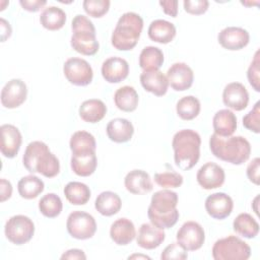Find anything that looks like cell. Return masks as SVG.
I'll return each mask as SVG.
<instances>
[{"mask_svg":"<svg viewBox=\"0 0 260 260\" xmlns=\"http://www.w3.org/2000/svg\"><path fill=\"white\" fill-rule=\"evenodd\" d=\"M200 135L192 129H183L175 133L172 140L175 164L179 169H192L200 157Z\"/></svg>","mask_w":260,"mask_h":260,"instance_id":"4","label":"cell"},{"mask_svg":"<svg viewBox=\"0 0 260 260\" xmlns=\"http://www.w3.org/2000/svg\"><path fill=\"white\" fill-rule=\"evenodd\" d=\"M1 132V153L7 158H13L17 155L22 142V136L17 127L12 124H3L0 127Z\"/></svg>","mask_w":260,"mask_h":260,"instance_id":"18","label":"cell"},{"mask_svg":"<svg viewBox=\"0 0 260 260\" xmlns=\"http://www.w3.org/2000/svg\"><path fill=\"white\" fill-rule=\"evenodd\" d=\"M116 107L123 112H133L136 110L139 102L138 93L133 86L124 85L118 88L114 94Z\"/></svg>","mask_w":260,"mask_h":260,"instance_id":"30","label":"cell"},{"mask_svg":"<svg viewBox=\"0 0 260 260\" xmlns=\"http://www.w3.org/2000/svg\"><path fill=\"white\" fill-rule=\"evenodd\" d=\"M128 259H148L150 260V257L149 256H146V255H142V254H133V255H130L128 257Z\"/></svg>","mask_w":260,"mask_h":260,"instance_id":"51","label":"cell"},{"mask_svg":"<svg viewBox=\"0 0 260 260\" xmlns=\"http://www.w3.org/2000/svg\"><path fill=\"white\" fill-rule=\"evenodd\" d=\"M162 51L154 46H147L142 49L139 55V66L143 71L158 70L164 64Z\"/></svg>","mask_w":260,"mask_h":260,"instance_id":"32","label":"cell"},{"mask_svg":"<svg viewBox=\"0 0 260 260\" xmlns=\"http://www.w3.org/2000/svg\"><path fill=\"white\" fill-rule=\"evenodd\" d=\"M166 234L162 229L150 223H142L137 235V245L146 250H152L160 246L165 241Z\"/></svg>","mask_w":260,"mask_h":260,"instance_id":"21","label":"cell"},{"mask_svg":"<svg viewBox=\"0 0 260 260\" xmlns=\"http://www.w3.org/2000/svg\"><path fill=\"white\" fill-rule=\"evenodd\" d=\"M66 228L72 238L77 240H87L94 236L96 232V222L91 214L85 211L75 210L68 215Z\"/></svg>","mask_w":260,"mask_h":260,"instance_id":"9","label":"cell"},{"mask_svg":"<svg viewBox=\"0 0 260 260\" xmlns=\"http://www.w3.org/2000/svg\"><path fill=\"white\" fill-rule=\"evenodd\" d=\"M102 75L109 83H119L129 74V64L121 57H110L102 64Z\"/></svg>","mask_w":260,"mask_h":260,"instance_id":"19","label":"cell"},{"mask_svg":"<svg viewBox=\"0 0 260 260\" xmlns=\"http://www.w3.org/2000/svg\"><path fill=\"white\" fill-rule=\"evenodd\" d=\"M224 106L234 111H243L249 103V92L241 82L228 83L222 91Z\"/></svg>","mask_w":260,"mask_h":260,"instance_id":"17","label":"cell"},{"mask_svg":"<svg viewBox=\"0 0 260 260\" xmlns=\"http://www.w3.org/2000/svg\"><path fill=\"white\" fill-rule=\"evenodd\" d=\"M196 179L203 189L211 190L222 186L225 180V174L219 165L208 161L198 170Z\"/></svg>","mask_w":260,"mask_h":260,"instance_id":"15","label":"cell"},{"mask_svg":"<svg viewBox=\"0 0 260 260\" xmlns=\"http://www.w3.org/2000/svg\"><path fill=\"white\" fill-rule=\"evenodd\" d=\"M177 204L178 194L176 192L168 189L155 192L147 209L150 222L162 230L174 226L180 216Z\"/></svg>","mask_w":260,"mask_h":260,"instance_id":"1","label":"cell"},{"mask_svg":"<svg viewBox=\"0 0 260 260\" xmlns=\"http://www.w3.org/2000/svg\"><path fill=\"white\" fill-rule=\"evenodd\" d=\"M184 9L187 13L200 15L207 11L209 2L207 0H185L183 2Z\"/></svg>","mask_w":260,"mask_h":260,"instance_id":"44","label":"cell"},{"mask_svg":"<svg viewBox=\"0 0 260 260\" xmlns=\"http://www.w3.org/2000/svg\"><path fill=\"white\" fill-rule=\"evenodd\" d=\"M45 189L44 182L35 175L22 177L17 183L19 195L24 199L37 198Z\"/></svg>","mask_w":260,"mask_h":260,"instance_id":"35","label":"cell"},{"mask_svg":"<svg viewBox=\"0 0 260 260\" xmlns=\"http://www.w3.org/2000/svg\"><path fill=\"white\" fill-rule=\"evenodd\" d=\"M110 4L111 2L109 0H84L82 6L86 14L100 18L109 11Z\"/></svg>","mask_w":260,"mask_h":260,"instance_id":"40","label":"cell"},{"mask_svg":"<svg viewBox=\"0 0 260 260\" xmlns=\"http://www.w3.org/2000/svg\"><path fill=\"white\" fill-rule=\"evenodd\" d=\"M169 85L176 91L189 89L194 81L192 68L184 62H177L171 65L166 75Z\"/></svg>","mask_w":260,"mask_h":260,"instance_id":"13","label":"cell"},{"mask_svg":"<svg viewBox=\"0 0 260 260\" xmlns=\"http://www.w3.org/2000/svg\"><path fill=\"white\" fill-rule=\"evenodd\" d=\"M215 260H247L251 256L250 246L236 236H228L217 240L212 247Z\"/></svg>","mask_w":260,"mask_h":260,"instance_id":"7","label":"cell"},{"mask_svg":"<svg viewBox=\"0 0 260 260\" xmlns=\"http://www.w3.org/2000/svg\"><path fill=\"white\" fill-rule=\"evenodd\" d=\"M234 231L247 239H254L259 233V224L257 220L249 213H240L233 221Z\"/></svg>","mask_w":260,"mask_h":260,"instance_id":"34","label":"cell"},{"mask_svg":"<svg viewBox=\"0 0 260 260\" xmlns=\"http://www.w3.org/2000/svg\"><path fill=\"white\" fill-rule=\"evenodd\" d=\"M0 29H1V42H5L8 38H10L12 34V28L10 23L4 18H0Z\"/></svg>","mask_w":260,"mask_h":260,"instance_id":"50","label":"cell"},{"mask_svg":"<svg viewBox=\"0 0 260 260\" xmlns=\"http://www.w3.org/2000/svg\"><path fill=\"white\" fill-rule=\"evenodd\" d=\"M154 182L165 188H179L183 184V176L174 171H168L154 174Z\"/></svg>","mask_w":260,"mask_h":260,"instance_id":"39","label":"cell"},{"mask_svg":"<svg viewBox=\"0 0 260 260\" xmlns=\"http://www.w3.org/2000/svg\"><path fill=\"white\" fill-rule=\"evenodd\" d=\"M187 258V251L178 242L167 246L160 254L161 260H185Z\"/></svg>","mask_w":260,"mask_h":260,"instance_id":"43","label":"cell"},{"mask_svg":"<svg viewBox=\"0 0 260 260\" xmlns=\"http://www.w3.org/2000/svg\"><path fill=\"white\" fill-rule=\"evenodd\" d=\"M259 169H260V158L259 157L253 158L247 167V177H248L249 181L257 186L260 183Z\"/></svg>","mask_w":260,"mask_h":260,"instance_id":"45","label":"cell"},{"mask_svg":"<svg viewBox=\"0 0 260 260\" xmlns=\"http://www.w3.org/2000/svg\"><path fill=\"white\" fill-rule=\"evenodd\" d=\"M200 102L193 95H186L180 99L176 105L177 115L185 121L195 119L200 113Z\"/></svg>","mask_w":260,"mask_h":260,"instance_id":"36","label":"cell"},{"mask_svg":"<svg viewBox=\"0 0 260 260\" xmlns=\"http://www.w3.org/2000/svg\"><path fill=\"white\" fill-rule=\"evenodd\" d=\"M258 200H259V195H257L255 198H254V200H253V203H252V205H253V209H254V212L257 214V215H259V212H258Z\"/></svg>","mask_w":260,"mask_h":260,"instance_id":"52","label":"cell"},{"mask_svg":"<svg viewBox=\"0 0 260 260\" xmlns=\"http://www.w3.org/2000/svg\"><path fill=\"white\" fill-rule=\"evenodd\" d=\"M94 207L102 215L112 216L120 211L122 207V200L117 193L104 191L95 198Z\"/></svg>","mask_w":260,"mask_h":260,"instance_id":"29","label":"cell"},{"mask_svg":"<svg viewBox=\"0 0 260 260\" xmlns=\"http://www.w3.org/2000/svg\"><path fill=\"white\" fill-rule=\"evenodd\" d=\"M110 237L119 246L130 244L136 237L134 223L126 217L118 218L111 224Z\"/></svg>","mask_w":260,"mask_h":260,"instance_id":"23","label":"cell"},{"mask_svg":"<svg viewBox=\"0 0 260 260\" xmlns=\"http://www.w3.org/2000/svg\"><path fill=\"white\" fill-rule=\"evenodd\" d=\"M147 32L151 41L159 44H168L176 37L177 29L175 24L168 20L155 19L150 22Z\"/></svg>","mask_w":260,"mask_h":260,"instance_id":"27","label":"cell"},{"mask_svg":"<svg viewBox=\"0 0 260 260\" xmlns=\"http://www.w3.org/2000/svg\"><path fill=\"white\" fill-rule=\"evenodd\" d=\"M64 195L72 205H83L89 200L91 192L86 184L72 181L64 187Z\"/></svg>","mask_w":260,"mask_h":260,"instance_id":"33","label":"cell"},{"mask_svg":"<svg viewBox=\"0 0 260 260\" xmlns=\"http://www.w3.org/2000/svg\"><path fill=\"white\" fill-rule=\"evenodd\" d=\"M217 41L222 48L229 51H239L249 44L250 35L243 27L228 26L219 31Z\"/></svg>","mask_w":260,"mask_h":260,"instance_id":"14","label":"cell"},{"mask_svg":"<svg viewBox=\"0 0 260 260\" xmlns=\"http://www.w3.org/2000/svg\"><path fill=\"white\" fill-rule=\"evenodd\" d=\"M106 131L110 140L116 143H125L132 138L134 127L133 124L125 118H115L108 123Z\"/></svg>","mask_w":260,"mask_h":260,"instance_id":"25","label":"cell"},{"mask_svg":"<svg viewBox=\"0 0 260 260\" xmlns=\"http://www.w3.org/2000/svg\"><path fill=\"white\" fill-rule=\"evenodd\" d=\"M140 83L142 87L156 96H162L167 93L169 82L166 75L159 70L143 71L140 74Z\"/></svg>","mask_w":260,"mask_h":260,"instance_id":"24","label":"cell"},{"mask_svg":"<svg viewBox=\"0 0 260 260\" xmlns=\"http://www.w3.org/2000/svg\"><path fill=\"white\" fill-rule=\"evenodd\" d=\"M204 205L208 215L215 219L226 218L231 215L234 208L232 197L223 192H216L209 195Z\"/></svg>","mask_w":260,"mask_h":260,"instance_id":"16","label":"cell"},{"mask_svg":"<svg viewBox=\"0 0 260 260\" xmlns=\"http://www.w3.org/2000/svg\"><path fill=\"white\" fill-rule=\"evenodd\" d=\"M214 133L220 137H229L237 129V117L229 109L217 111L212 119Z\"/></svg>","mask_w":260,"mask_h":260,"instance_id":"26","label":"cell"},{"mask_svg":"<svg viewBox=\"0 0 260 260\" xmlns=\"http://www.w3.org/2000/svg\"><path fill=\"white\" fill-rule=\"evenodd\" d=\"M61 259L64 260V259H70V260H75V259H82V260H85L86 259V255L85 253L80 250V249H70V250H67L66 252H64L61 256Z\"/></svg>","mask_w":260,"mask_h":260,"instance_id":"49","label":"cell"},{"mask_svg":"<svg viewBox=\"0 0 260 260\" xmlns=\"http://www.w3.org/2000/svg\"><path fill=\"white\" fill-rule=\"evenodd\" d=\"M27 96V87L19 78L10 79L1 90V104L4 108L15 109L21 106Z\"/></svg>","mask_w":260,"mask_h":260,"instance_id":"12","label":"cell"},{"mask_svg":"<svg viewBox=\"0 0 260 260\" xmlns=\"http://www.w3.org/2000/svg\"><path fill=\"white\" fill-rule=\"evenodd\" d=\"M12 195V185L5 179L0 180V201L4 202L8 200Z\"/></svg>","mask_w":260,"mask_h":260,"instance_id":"48","label":"cell"},{"mask_svg":"<svg viewBox=\"0 0 260 260\" xmlns=\"http://www.w3.org/2000/svg\"><path fill=\"white\" fill-rule=\"evenodd\" d=\"M159 5L161 6L164 12L172 17H176L178 14V5L179 2L177 0H166L159 1Z\"/></svg>","mask_w":260,"mask_h":260,"instance_id":"47","label":"cell"},{"mask_svg":"<svg viewBox=\"0 0 260 260\" xmlns=\"http://www.w3.org/2000/svg\"><path fill=\"white\" fill-rule=\"evenodd\" d=\"M21 7L29 12H37L47 4L46 0H20Z\"/></svg>","mask_w":260,"mask_h":260,"instance_id":"46","label":"cell"},{"mask_svg":"<svg viewBox=\"0 0 260 260\" xmlns=\"http://www.w3.org/2000/svg\"><path fill=\"white\" fill-rule=\"evenodd\" d=\"M4 233L6 239L12 244L23 245L31 240L35 234V223L26 215H13L6 221Z\"/></svg>","mask_w":260,"mask_h":260,"instance_id":"8","label":"cell"},{"mask_svg":"<svg viewBox=\"0 0 260 260\" xmlns=\"http://www.w3.org/2000/svg\"><path fill=\"white\" fill-rule=\"evenodd\" d=\"M40 22L48 30H58L66 22V13L57 6H48L44 8L40 15Z\"/></svg>","mask_w":260,"mask_h":260,"instance_id":"31","label":"cell"},{"mask_svg":"<svg viewBox=\"0 0 260 260\" xmlns=\"http://www.w3.org/2000/svg\"><path fill=\"white\" fill-rule=\"evenodd\" d=\"M80 118L87 123H98L107 114V106L98 99H89L84 101L78 110Z\"/></svg>","mask_w":260,"mask_h":260,"instance_id":"28","label":"cell"},{"mask_svg":"<svg viewBox=\"0 0 260 260\" xmlns=\"http://www.w3.org/2000/svg\"><path fill=\"white\" fill-rule=\"evenodd\" d=\"M70 166L74 174L80 177H88L92 175L98 166V158L95 150L81 151L72 153Z\"/></svg>","mask_w":260,"mask_h":260,"instance_id":"20","label":"cell"},{"mask_svg":"<svg viewBox=\"0 0 260 260\" xmlns=\"http://www.w3.org/2000/svg\"><path fill=\"white\" fill-rule=\"evenodd\" d=\"M69 146L72 153H77L81 151L95 150L96 142L92 134L87 131L80 130L72 134L69 141Z\"/></svg>","mask_w":260,"mask_h":260,"instance_id":"37","label":"cell"},{"mask_svg":"<svg viewBox=\"0 0 260 260\" xmlns=\"http://www.w3.org/2000/svg\"><path fill=\"white\" fill-rule=\"evenodd\" d=\"M243 125L256 134L260 132V102H257L253 109L243 117Z\"/></svg>","mask_w":260,"mask_h":260,"instance_id":"42","label":"cell"},{"mask_svg":"<svg viewBox=\"0 0 260 260\" xmlns=\"http://www.w3.org/2000/svg\"><path fill=\"white\" fill-rule=\"evenodd\" d=\"M63 72L66 79L73 85H88L93 78V71L89 63L79 57H72L65 61Z\"/></svg>","mask_w":260,"mask_h":260,"instance_id":"10","label":"cell"},{"mask_svg":"<svg viewBox=\"0 0 260 260\" xmlns=\"http://www.w3.org/2000/svg\"><path fill=\"white\" fill-rule=\"evenodd\" d=\"M124 185L128 192L135 195L146 194L153 189L150 176L142 170L130 171L124 179Z\"/></svg>","mask_w":260,"mask_h":260,"instance_id":"22","label":"cell"},{"mask_svg":"<svg viewBox=\"0 0 260 260\" xmlns=\"http://www.w3.org/2000/svg\"><path fill=\"white\" fill-rule=\"evenodd\" d=\"M209 148L215 157L236 166L246 162L251 154V144L243 136L220 137L213 133L209 138Z\"/></svg>","mask_w":260,"mask_h":260,"instance_id":"3","label":"cell"},{"mask_svg":"<svg viewBox=\"0 0 260 260\" xmlns=\"http://www.w3.org/2000/svg\"><path fill=\"white\" fill-rule=\"evenodd\" d=\"M63 209L61 198L55 193H48L44 195L39 201L40 212L49 218L57 217Z\"/></svg>","mask_w":260,"mask_h":260,"instance_id":"38","label":"cell"},{"mask_svg":"<svg viewBox=\"0 0 260 260\" xmlns=\"http://www.w3.org/2000/svg\"><path fill=\"white\" fill-rule=\"evenodd\" d=\"M176 238L177 242L186 251H196L204 244L205 232L200 223L189 220L182 224L177 232Z\"/></svg>","mask_w":260,"mask_h":260,"instance_id":"11","label":"cell"},{"mask_svg":"<svg viewBox=\"0 0 260 260\" xmlns=\"http://www.w3.org/2000/svg\"><path fill=\"white\" fill-rule=\"evenodd\" d=\"M22 162L29 173H39L46 178H54L60 172L59 159L43 141L37 140L27 144Z\"/></svg>","mask_w":260,"mask_h":260,"instance_id":"2","label":"cell"},{"mask_svg":"<svg viewBox=\"0 0 260 260\" xmlns=\"http://www.w3.org/2000/svg\"><path fill=\"white\" fill-rule=\"evenodd\" d=\"M71 47L81 55L92 56L100 48L95 27L92 21L83 14H77L71 22Z\"/></svg>","mask_w":260,"mask_h":260,"instance_id":"6","label":"cell"},{"mask_svg":"<svg viewBox=\"0 0 260 260\" xmlns=\"http://www.w3.org/2000/svg\"><path fill=\"white\" fill-rule=\"evenodd\" d=\"M259 50L256 51L254 55V59L252 60L248 71H247V78L250 85L254 88L255 91H260V57H259Z\"/></svg>","mask_w":260,"mask_h":260,"instance_id":"41","label":"cell"},{"mask_svg":"<svg viewBox=\"0 0 260 260\" xmlns=\"http://www.w3.org/2000/svg\"><path fill=\"white\" fill-rule=\"evenodd\" d=\"M143 28L142 17L135 12L123 13L112 32L111 43L119 51L132 50L138 43Z\"/></svg>","mask_w":260,"mask_h":260,"instance_id":"5","label":"cell"}]
</instances>
